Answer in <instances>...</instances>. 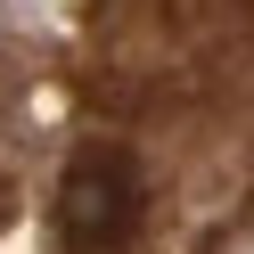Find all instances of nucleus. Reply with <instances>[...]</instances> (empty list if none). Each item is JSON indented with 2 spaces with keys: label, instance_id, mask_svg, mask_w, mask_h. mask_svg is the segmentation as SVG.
Segmentation results:
<instances>
[{
  "label": "nucleus",
  "instance_id": "obj_1",
  "mask_svg": "<svg viewBox=\"0 0 254 254\" xmlns=\"http://www.w3.org/2000/svg\"><path fill=\"white\" fill-rule=\"evenodd\" d=\"M148 221V172H139L131 148L115 139H90V148L66 156L58 172V205H50V230L66 254H123Z\"/></svg>",
  "mask_w": 254,
  "mask_h": 254
},
{
  "label": "nucleus",
  "instance_id": "obj_2",
  "mask_svg": "<svg viewBox=\"0 0 254 254\" xmlns=\"http://www.w3.org/2000/svg\"><path fill=\"white\" fill-rule=\"evenodd\" d=\"M0 221H8V189H0Z\"/></svg>",
  "mask_w": 254,
  "mask_h": 254
}]
</instances>
